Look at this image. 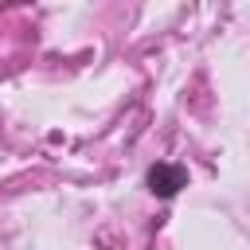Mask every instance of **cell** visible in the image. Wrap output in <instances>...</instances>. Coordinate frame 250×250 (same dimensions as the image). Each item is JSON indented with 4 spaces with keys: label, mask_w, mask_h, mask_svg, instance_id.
<instances>
[{
    "label": "cell",
    "mask_w": 250,
    "mask_h": 250,
    "mask_svg": "<svg viewBox=\"0 0 250 250\" xmlns=\"http://www.w3.org/2000/svg\"><path fill=\"white\" fill-rule=\"evenodd\" d=\"M184 184H188V168H180V164H152L148 168V191L156 199H172Z\"/></svg>",
    "instance_id": "obj_1"
}]
</instances>
